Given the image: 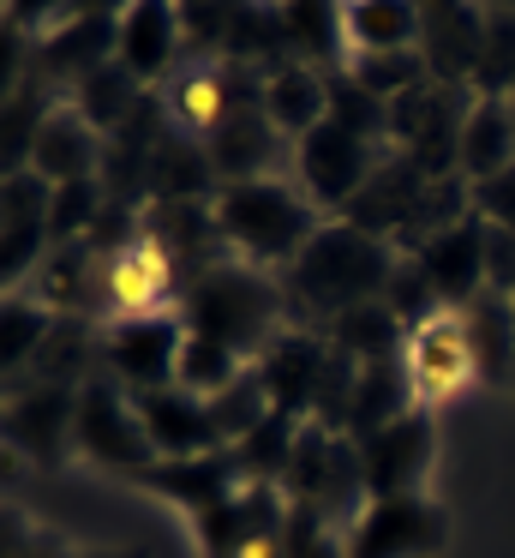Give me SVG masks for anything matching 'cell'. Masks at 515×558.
<instances>
[{
    "mask_svg": "<svg viewBox=\"0 0 515 558\" xmlns=\"http://www.w3.org/2000/svg\"><path fill=\"white\" fill-rule=\"evenodd\" d=\"M390 270H395V258L378 234L354 229V222H330V229L311 234V246L287 265V294L299 301L306 318L335 325V318L354 313V306L383 301Z\"/></svg>",
    "mask_w": 515,
    "mask_h": 558,
    "instance_id": "obj_1",
    "label": "cell"
},
{
    "mask_svg": "<svg viewBox=\"0 0 515 558\" xmlns=\"http://www.w3.org/2000/svg\"><path fill=\"white\" fill-rule=\"evenodd\" d=\"M210 217H216V229H222V246L258 258V265H294V258L311 246V234H318L311 205L282 181L216 186Z\"/></svg>",
    "mask_w": 515,
    "mask_h": 558,
    "instance_id": "obj_2",
    "label": "cell"
},
{
    "mask_svg": "<svg viewBox=\"0 0 515 558\" xmlns=\"http://www.w3.org/2000/svg\"><path fill=\"white\" fill-rule=\"evenodd\" d=\"M186 318H192L186 330L228 342V349L246 361L252 349H270V342L282 337V330H275V325H282V294H275L258 270L210 265V270H198V282H192Z\"/></svg>",
    "mask_w": 515,
    "mask_h": 558,
    "instance_id": "obj_3",
    "label": "cell"
},
{
    "mask_svg": "<svg viewBox=\"0 0 515 558\" xmlns=\"http://www.w3.org/2000/svg\"><path fill=\"white\" fill-rule=\"evenodd\" d=\"M450 541V517L438 498H371L347 529V558H431Z\"/></svg>",
    "mask_w": 515,
    "mask_h": 558,
    "instance_id": "obj_4",
    "label": "cell"
},
{
    "mask_svg": "<svg viewBox=\"0 0 515 558\" xmlns=\"http://www.w3.org/2000/svg\"><path fill=\"white\" fill-rule=\"evenodd\" d=\"M378 145L359 133H347L342 121H323L318 133L299 138V181H306V198L323 210H347L366 181L378 174Z\"/></svg>",
    "mask_w": 515,
    "mask_h": 558,
    "instance_id": "obj_5",
    "label": "cell"
},
{
    "mask_svg": "<svg viewBox=\"0 0 515 558\" xmlns=\"http://www.w3.org/2000/svg\"><path fill=\"white\" fill-rule=\"evenodd\" d=\"M72 445H84V457L108 462V469L144 474L156 462L150 438H144V421L132 409V390L108 385V378H90L78 390V426H72Z\"/></svg>",
    "mask_w": 515,
    "mask_h": 558,
    "instance_id": "obj_6",
    "label": "cell"
},
{
    "mask_svg": "<svg viewBox=\"0 0 515 558\" xmlns=\"http://www.w3.org/2000/svg\"><path fill=\"white\" fill-rule=\"evenodd\" d=\"M180 349H186V325L174 313L120 318L102 337V361L126 390H168L180 378Z\"/></svg>",
    "mask_w": 515,
    "mask_h": 558,
    "instance_id": "obj_7",
    "label": "cell"
},
{
    "mask_svg": "<svg viewBox=\"0 0 515 558\" xmlns=\"http://www.w3.org/2000/svg\"><path fill=\"white\" fill-rule=\"evenodd\" d=\"M132 409L144 421V438H150L156 462L174 457H210V450H228L222 433H216V414L204 397L168 385V390H132Z\"/></svg>",
    "mask_w": 515,
    "mask_h": 558,
    "instance_id": "obj_8",
    "label": "cell"
},
{
    "mask_svg": "<svg viewBox=\"0 0 515 558\" xmlns=\"http://www.w3.org/2000/svg\"><path fill=\"white\" fill-rule=\"evenodd\" d=\"M431 414L414 409L402 414L395 426H383V433L371 438H354L359 445V462H366V493L371 498H407L419 493V481H426L431 469Z\"/></svg>",
    "mask_w": 515,
    "mask_h": 558,
    "instance_id": "obj_9",
    "label": "cell"
},
{
    "mask_svg": "<svg viewBox=\"0 0 515 558\" xmlns=\"http://www.w3.org/2000/svg\"><path fill=\"white\" fill-rule=\"evenodd\" d=\"M168 289H174V253L156 234H138L132 246H120L96 265V301L120 306L126 318L162 313Z\"/></svg>",
    "mask_w": 515,
    "mask_h": 558,
    "instance_id": "obj_10",
    "label": "cell"
},
{
    "mask_svg": "<svg viewBox=\"0 0 515 558\" xmlns=\"http://www.w3.org/2000/svg\"><path fill=\"white\" fill-rule=\"evenodd\" d=\"M414 258H419V270H426L431 294H438L443 306H455V313H462L479 289H491L486 282V217H479V210L462 222H450L443 234H431Z\"/></svg>",
    "mask_w": 515,
    "mask_h": 558,
    "instance_id": "obj_11",
    "label": "cell"
},
{
    "mask_svg": "<svg viewBox=\"0 0 515 558\" xmlns=\"http://www.w3.org/2000/svg\"><path fill=\"white\" fill-rule=\"evenodd\" d=\"M132 481L150 486V493H162V498H174V505H186L192 517H210V510L228 505V498H240L246 474H240V457H234V450H210V457L150 462V469L132 474Z\"/></svg>",
    "mask_w": 515,
    "mask_h": 558,
    "instance_id": "obj_12",
    "label": "cell"
},
{
    "mask_svg": "<svg viewBox=\"0 0 515 558\" xmlns=\"http://www.w3.org/2000/svg\"><path fill=\"white\" fill-rule=\"evenodd\" d=\"M323 366H330V342H318L311 330H282V337L263 349V361H258L263 390H270L275 414L311 421V402H318Z\"/></svg>",
    "mask_w": 515,
    "mask_h": 558,
    "instance_id": "obj_13",
    "label": "cell"
},
{
    "mask_svg": "<svg viewBox=\"0 0 515 558\" xmlns=\"http://www.w3.org/2000/svg\"><path fill=\"white\" fill-rule=\"evenodd\" d=\"M407 373H414L419 397H455L467 378H479L462 313H438L407 337Z\"/></svg>",
    "mask_w": 515,
    "mask_h": 558,
    "instance_id": "obj_14",
    "label": "cell"
},
{
    "mask_svg": "<svg viewBox=\"0 0 515 558\" xmlns=\"http://www.w3.org/2000/svg\"><path fill=\"white\" fill-rule=\"evenodd\" d=\"M426 193H431L426 174H419L407 157H390V162H378V174L366 181V193H359L354 205L342 210V222L378 234V241H383V229H390V234H407V222L419 217Z\"/></svg>",
    "mask_w": 515,
    "mask_h": 558,
    "instance_id": "obj_15",
    "label": "cell"
},
{
    "mask_svg": "<svg viewBox=\"0 0 515 558\" xmlns=\"http://www.w3.org/2000/svg\"><path fill=\"white\" fill-rule=\"evenodd\" d=\"M180 7H162V0H144V7H126L120 13V49L114 61L126 66L138 85H156V78L174 73V49H180Z\"/></svg>",
    "mask_w": 515,
    "mask_h": 558,
    "instance_id": "obj_16",
    "label": "cell"
},
{
    "mask_svg": "<svg viewBox=\"0 0 515 558\" xmlns=\"http://www.w3.org/2000/svg\"><path fill=\"white\" fill-rule=\"evenodd\" d=\"M108 157V138H96V126L78 109H54L48 126L36 133L30 169L48 186H72V181H96V162Z\"/></svg>",
    "mask_w": 515,
    "mask_h": 558,
    "instance_id": "obj_17",
    "label": "cell"
},
{
    "mask_svg": "<svg viewBox=\"0 0 515 558\" xmlns=\"http://www.w3.org/2000/svg\"><path fill=\"white\" fill-rule=\"evenodd\" d=\"M275 126L270 114H263V102H246V109H234L222 126L210 133V169L222 174V186L234 181H270V162H275Z\"/></svg>",
    "mask_w": 515,
    "mask_h": 558,
    "instance_id": "obj_18",
    "label": "cell"
},
{
    "mask_svg": "<svg viewBox=\"0 0 515 558\" xmlns=\"http://www.w3.org/2000/svg\"><path fill=\"white\" fill-rule=\"evenodd\" d=\"M414 373H407V354L390 361H366L354 378V409H347V438H371L383 426H395L402 414H414Z\"/></svg>",
    "mask_w": 515,
    "mask_h": 558,
    "instance_id": "obj_19",
    "label": "cell"
},
{
    "mask_svg": "<svg viewBox=\"0 0 515 558\" xmlns=\"http://www.w3.org/2000/svg\"><path fill=\"white\" fill-rule=\"evenodd\" d=\"M120 49V25L108 13H90V7H72L66 25H54V37L42 43V73L54 78H72V85H84L90 73H102V54Z\"/></svg>",
    "mask_w": 515,
    "mask_h": 558,
    "instance_id": "obj_20",
    "label": "cell"
},
{
    "mask_svg": "<svg viewBox=\"0 0 515 558\" xmlns=\"http://www.w3.org/2000/svg\"><path fill=\"white\" fill-rule=\"evenodd\" d=\"M263 114H270V126L282 138H306L318 133L323 121H330V78L318 73V66H275L270 78H263Z\"/></svg>",
    "mask_w": 515,
    "mask_h": 558,
    "instance_id": "obj_21",
    "label": "cell"
},
{
    "mask_svg": "<svg viewBox=\"0 0 515 558\" xmlns=\"http://www.w3.org/2000/svg\"><path fill=\"white\" fill-rule=\"evenodd\" d=\"M515 169V102L510 97H474L462 126V174L474 186Z\"/></svg>",
    "mask_w": 515,
    "mask_h": 558,
    "instance_id": "obj_22",
    "label": "cell"
},
{
    "mask_svg": "<svg viewBox=\"0 0 515 558\" xmlns=\"http://www.w3.org/2000/svg\"><path fill=\"white\" fill-rule=\"evenodd\" d=\"M168 109H174L180 133L210 138L234 109H246L240 102V66H192V73H180L174 90H168Z\"/></svg>",
    "mask_w": 515,
    "mask_h": 558,
    "instance_id": "obj_23",
    "label": "cell"
},
{
    "mask_svg": "<svg viewBox=\"0 0 515 558\" xmlns=\"http://www.w3.org/2000/svg\"><path fill=\"white\" fill-rule=\"evenodd\" d=\"M462 325H467V349H474L479 378L510 385L515 378V301L498 289H479L474 301L462 306Z\"/></svg>",
    "mask_w": 515,
    "mask_h": 558,
    "instance_id": "obj_24",
    "label": "cell"
},
{
    "mask_svg": "<svg viewBox=\"0 0 515 558\" xmlns=\"http://www.w3.org/2000/svg\"><path fill=\"white\" fill-rule=\"evenodd\" d=\"M419 37L431 43V78L438 85H462V78L479 73V43H486V13L474 7H431L426 31Z\"/></svg>",
    "mask_w": 515,
    "mask_h": 558,
    "instance_id": "obj_25",
    "label": "cell"
},
{
    "mask_svg": "<svg viewBox=\"0 0 515 558\" xmlns=\"http://www.w3.org/2000/svg\"><path fill=\"white\" fill-rule=\"evenodd\" d=\"M66 426H78V397L72 390H60V385H36V390H24L19 402H12V414H7V433H12V445H24L30 457H60V433Z\"/></svg>",
    "mask_w": 515,
    "mask_h": 558,
    "instance_id": "obj_26",
    "label": "cell"
},
{
    "mask_svg": "<svg viewBox=\"0 0 515 558\" xmlns=\"http://www.w3.org/2000/svg\"><path fill=\"white\" fill-rule=\"evenodd\" d=\"M72 109H78L102 138H114L120 126H132L144 109H150V97H144V85L126 73V66L108 61L102 73H90L84 85H72Z\"/></svg>",
    "mask_w": 515,
    "mask_h": 558,
    "instance_id": "obj_27",
    "label": "cell"
},
{
    "mask_svg": "<svg viewBox=\"0 0 515 558\" xmlns=\"http://www.w3.org/2000/svg\"><path fill=\"white\" fill-rule=\"evenodd\" d=\"M342 19H347L354 54H407L419 43V31H426V13L407 7V0H359Z\"/></svg>",
    "mask_w": 515,
    "mask_h": 558,
    "instance_id": "obj_28",
    "label": "cell"
},
{
    "mask_svg": "<svg viewBox=\"0 0 515 558\" xmlns=\"http://www.w3.org/2000/svg\"><path fill=\"white\" fill-rule=\"evenodd\" d=\"M402 318L390 313V301H366L354 306V313H342L330 325V349H342L347 361H390V354H402Z\"/></svg>",
    "mask_w": 515,
    "mask_h": 558,
    "instance_id": "obj_29",
    "label": "cell"
},
{
    "mask_svg": "<svg viewBox=\"0 0 515 558\" xmlns=\"http://www.w3.org/2000/svg\"><path fill=\"white\" fill-rule=\"evenodd\" d=\"M299 426H306V421H294V414H270V421H263L252 438H240L234 457H240L246 486H275V481H287V469H294V450H299Z\"/></svg>",
    "mask_w": 515,
    "mask_h": 558,
    "instance_id": "obj_30",
    "label": "cell"
},
{
    "mask_svg": "<svg viewBox=\"0 0 515 558\" xmlns=\"http://www.w3.org/2000/svg\"><path fill=\"white\" fill-rule=\"evenodd\" d=\"M210 414H216V433H222V445L234 450L240 438H252L263 421L275 414L270 390H263V373L258 366H246V373L234 378V385L222 390V397H210Z\"/></svg>",
    "mask_w": 515,
    "mask_h": 558,
    "instance_id": "obj_31",
    "label": "cell"
},
{
    "mask_svg": "<svg viewBox=\"0 0 515 558\" xmlns=\"http://www.w3.org/2000/svg\"><path fill=\"white\" fill-rule=\"evenodd\" d=\"M246 373V361H240L228 342H216V337H198V330H186V349H180V378L174 385L180 390H192V397H222L234 378Z\"/></svg>",
    "mask_w": 515,
    "mask_h": 558,
    "instance_id": "obj_32",
    "label": "cell"
},
{
    "mask_svg": "<svg viewBox=\"0 0 515 558\" xmlns=\"http://www.w3.org/2000/svg\"><path fill=\"white\" fill-rule=\"evenodd\" d=\"M282 25H287V49L299 54V66H330L342 54L347 37V19L335 7H282Z\"/></svg>",
    "mask_w": 515,
    "mask_h": 558,
    "instance_id": "obj_33",
    "label": "cell"
},
{
    "mask_svg": "<svg viewBox=\"0 0 515 558\" xmlns=\"http://www.w3.org/2000/svg\"><path fill=\"white\" fill-rule=\"evenodd\" d=\"M354 78L378 102H402V97H414L419 85H431V61H419L414 49H407V54H359Z\"/></svg>",
    "mask_w": 515,
    "mask_h": 558,
    "instance_id": "obj_34",
    "label": "cell"
},
{
    "mask_svg": "<svg viewBox=\"0 0 515 558\" xmlns=\"http://www.w3.org/2000/svg\"><path fill=\"white\" fill-rule=\"evenodd\" d=\"M323 78H330V121H342L347 133L371 138V145L390 138V102H378L354 73H323Z\"/></svg>",
    "mask_w": 515,
    "mask_h": 558,
    "instance_id": "obj_35",
    "label": "cell"
},
{
    "mask_svg": "<svg viewBox=\"0 0 515 558\" xmlns=\"http://www.w3.org/2000/svg\"><path fill=\"white\" fill-rule=\"evenodd\" d=\"M479 97H515V13H486V43H479Z\"/></svg>",
    "mask_w": 515,
    "mask_h": 558,
    "instance_id": "obj_36",
    "label": "cell"
},
{
    "mask_svg": "<svg viewBox=\"0 0 515 558\" xmlns=\"http://www.w3.org/2000/svg\"><path fill=\"white\" fill-rule=\"evenodd\" d=\"M282 553H287V558H347V534H342V529H330V522H323L318 510L287 505Z\"/></svg>",
    "mask_w": 515,
    "mask_h": 558,
    "instance_id": "obj_37",
    "label": "cell"
},
{
    "mask_svg": "<svg viewBox=\"0 0 515 558\" xmlns=\"http://www.w3.org/2000/svg\"><path fill=\"white\" fill-rule=\"evenodd\" d=\"M383 301H390V313L407 325V337H414V330L426 325V318H438V313H431V306H438V294H431V282H426V270H419V258H414V253L395 258Z\"/></svg>",
    "mask_w": 515,
    "mask_h": 558,
    "instance_id": "obj_38",
    "label": "cell"
},
{
    "mask_svg": "<svg viewBox=\"0 0 515 558\" xmlns=\"http://www.w3.org/2000/svg\"><path fill=\"white\" fill-rule=\"evenodd\" d=\"M48 330H54V313L36 301H7V366L19 373V366H30L36 354H42Z\"/></svg>",
    "mask_w": 515,
    "mask_h": 558,
    "instance_id": "obj_39",
    "label": "cell"
},
{
    "mask_svg": "<svg viewBox=\"0 0 515 558\" xmlns=\"http://www.w3.org/2000/svg\"><path fill=\"white\" fill-rule=\"evenodd\" d=\"M474 210L491 222V229H510L515 234V169H503L498 181L474 186Z\"/></svg>",
    "mask_w": 515,
    "mask_h": 558,
    "instance_id": "obj_40",
    "label": "cell"
},
{
    "mask_svg": "<svg viewBox=\"0 0 515 558\" xmlns=\"http://www.w3.org/2000/svg\"><path fill=\"white\" fill-rule=\"evenodd\" d=\"M246 558H287V553H282V534H270V541H258Z\"/></svg>",
    "mask_w": 515,
    "mask_h": 558,
    "instance_id": "obj_41",
    "label": "cell"
},
{
    "mask_svg": "<svg viewBox=\"0 0 515 558\" xmlns=\"http://www.w3.org/2000/svg\"><path fill=\"white\" fill-rule=\"evenodd\" d=\"M510 301H515V294H510Z\"/></svg>",
    "mask_w": 515,
    "mask_h": 558,
    "instance_id": "obj_42",
    "label": "cell"
}]
</instances>
